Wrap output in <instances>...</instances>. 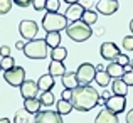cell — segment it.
Here are the masks:
<instances>
[{
    "label": "cell",
    "instance_id": "cell-1",
    "mask_svg": "<svg viewBox=\"0 0 133 123\" xmlns=\"http://www.w3.org/2000/svg\"><path fill=\"white\" fill-rule=\"evenodd\" d=\"M99 93L93 86H76L71 94V105L78 111H89L91 108L98 106Z\"/></svg>",
    "mask_w": 133,
    "mask_h": 123
},
{
    "label": "cell",
    "instance_id": "cell-2",
    "mask_svg": "<svg viewBox=\"0 0 133 123\" xmlns=\"http://www.w3.org/2000/svg\"><path fill=\"white\" fill-rule=\"evenodd\" d=\"M66 34L69 39H72L74 42H84L93 36V29L83 20H74V22L68 24L66 27Z\"/></svg>",
    "mask_w": 133,
    "mask_h": 123
},
{
    "label": "cell",
    "instance_id": "cell-3",
    "mask_svg": "<svg viewBox=\"0 0 133 123\" xmlns=\"http://www.w3.org/2000/svg\"><path fill=\"white\" fill-rule=\"evenodd\" d=\"M24 56L29 59H45L49 56V46L45 39H32L24 46Z\"/></svg>",
    "mask_w": 133,
    "mask_h": 123
},
{
    "label": "cell",
    "instance_id": "cell-4",
    "mask_svg": "<svg viewBox=\"0 0 133 123\" xmlns=\"http://www.w3.org/2000/svg\"><path fill=\"white\" fill-rule=\"evenodd\" d=\"M68 27V19L64 14L57 12H47L42 19V29L45 32H61Z\"/></svg>",
    "mask_w": 133,
    "mask_h": 123
},
{
    "label": "cell",
    "instance_id": "cell-5",
    "mask_svg": "<svg viewBox=\"0 0 133 123\" xmlns=\"http://www.w3.org/2000/svg\"><path fill=\"white\" fill-rule=\"evenodd\" d=\"M94 76H96V68L93 64H89V62H83L76 71V78H78L79 86L91 84V81H94Z\"/></svg>",
    "mask_w": 133,
    "mask_h": 123
},
{
    "label": "cell",
    "instance_id": "cell-6",
    "mask_svg": "<svg viewBox=\"0 0 133 123\" xmlns=\"http://www.w3.org/2000/svg\"><path fill=\"white\" fill-rule=\"evenodd\" d=\"M3 79L10 84V86H20L25 81V69L20 66H14V68L7 69L3 73Z\"/></svg>",
    "mask_w": 133,
    "mask_h": 123
},
{
    "label": "cell",
    "instance_id": "cell-7",
    "mask_svg": "<svg viewBox=\"0 0 133 123\" xmlns=\"http://www.w3.org/2000/svg\"><path fill=\"white\" fill-rule=\"evenodd\" d=\"M104 108L111 110L113 113L120 115L125 111L127 108V96H121V94H111L110 98L104 100Z\"/></svg>",
    "mask_w": 133,
    "mask_h": 123
},
{
    "label": "cell",
    "instance_id": "cell-8",
    "mask_svg": "<svg viewBox=\"0 0 133 123\" xmlns=\"http://www.w3.org/2000/svg\"><path fill=\"white\" fill-rule=\"evenodd\" d=\"M19 32L25 41H32V39H36L37 32H39V25L34 20H22L19 24Z\"/></svg>",
    "mask_w": 133,
    "mask_h": 123
},
{
    "label": "cell",
    "instance_id": "cell-9",
    "mask_svg": "<svg viewBox=\"0 0 133 123\" xmlns=\"http://www.w3.org/2000/svg\"><path fill=\"white\" fill-rule=\"evenodd\" d=\"M99 52H101V57L106 59V61H110V62L111 61H116L118 56L121 54L120 47H118L115 42H103L101 47H99Z\"/></svg>",
    "mask_w": 133,
    "mask_h": 123
},
{
    "label": "cell",
    "instance_id": "cell-10",
    "mask_svg": "<svg viewBox=\"0 0 133 123\" xmlns=\"http://www.w3.org/2000/svg\"><path fill=\"white\" fill-rule=\"evenodd\" d=\"M34 123H64L61 118V115L57 111H51V110H44L36 113Z\"/></svg>",
    "mask_w": 133,
    "mask_h": 123
},
{
    "label": "cell",
    "instance_id": "cell-11",
    "mask_svg": "<svg viewBox=\"0 0 133 123\" xmlns=\"http://www.w3.org/2000/svg\"><path fill=\"white\" fill-rule=\"evenodd\" d=\"M118 7H120L118 0H98L96 12L103 14V15H113V14L118 10Z\"/></svg>",
    "mask_w": 133,
    "mask_h": 123
},
{
    "label": "cell",
    "instance_id": "cell-12",
    "mask_svg": "<svg viewBox=\"0 0 133 123\" xmlns=\"http://www.w3.org/2000/svg\"><path fill=\"white\" fill-rule=\"evenodd\" d=\"M19 88H20V94L24 96V100L25 98H36L39 94V84H37V81H32V79H25Z\"/></svg>",
    "mask_w": 133,
    "mask_h": 123
},
{
    "label": "cell",
    "instance_id": "cell-13",
    "mask_svg": "<svg viewBox=\"0 0 133 123\" xmlns=\"http://www.w3.org/2000/svg\"><path fill=\"white\" fill-rule=\"evenodd\" d=\"M84 10H86V7L83 5L81 2L72 3V5H68V10L64 12V15H66V19H68L69 22H74V20H81Z\"/></svg>",
    "mask_w": 133,
    "mask_h": 123
},
{
    "label": "cell",
    "instance_id": "cell-14",
    "mask_svg": "<svg viewBox=\"0 0 133 123\" xmlns=\"http://www.w3.org/2000/svg\"><path fill=\"white\" fill-rule=\"evenodd\" d=\"M94 123H118V115L113 113L111 110H108V108H103L98 113Z\"/></svg>",
    "mask_w": 133,
    "mask_h": 123
},
{
    "label": "cell",
    "instance_id": "cell-15",
    "mask_svg": "<svg viewBox=\"0 0 133 123\" xmlns=\"http://www.w3.org/2000/svg\"><path fill=\"white\" fill-rule=\"evenodd\" d=\"M125 71H127V69H125L121 64H118L116 61H111L110 64L106 66V73L110 74V78H111V79H118V78H121Z\"/></svg>",
    "mask_w": 133,
    "mask_h": 123
},
{
    "label": "cell",
    "instance_id": "cell-16",
    "mask_svg": "<svg viewBox=\"0 0 133 123\" xmlns=\"http://www.w3.org/2000/svg\"><path fill=\"white\" fill-rule=\"evenodd\" d=\"M34 118L30 111H27L25 108L22 110H17L15 115H14V123H34Z\"/></svg>",
    "mask_w": 133,
    "mask_h": 123
},
{
    "label": "cell",
    "instance_id": "cell-17",
    "mask_svg": "<svg viewBox=\"0 0 133 123\" xmlns=\"http://www.w3.org/2000/svg\"><path fill=\"white\" fill-rule=\"evenodd\" d=\"M41 106H42V103H41V100L37 96L36 98H25V100H24V108H25L27 111H30L32 115L39 113Z\"/></svg>",
    "mask_w": 133,
    "mask_h": 123
},
{
    "label": "cell",
    "instance_id": "cell-18",
    "mask_svg": "<svg viewBox=\"0 0 133 123\" xmlns=\"http://www.w3.org/2000/svg\"><path fill=\"white\" fill-rule=\"evenodd\" d=\"M37 84H39V91H51L54 88V76L42 74L37 79Z\"/></svg>",
    "mask_w": 133,
    "mask_h": 123
},
{
    "label": "cell",
    "instance_id": "cell-19",
    "mask_svg": "<svg viewBox=\"0 0 133 123\" xmlns=\"http://www.w3.org/2000/svg\"><path fill=\"white\" fill-rule=\"evenodd\" d=\"M111 89H113V94H121V96H127L128 94V84L123 81L121 78L115 79L113 84H111Z\"/></svg>",
    "mask_w": 133,
    "mask_h": 123
},
{
    "label": "cell",
    "instance_id": "cell-20",
    "mask_svg": "<svg viewBox=\"0 0 133 123\" xmlns=\"http://www.w3.org/2000/svg\"><path fill=\"white\" fill-rule=\"evenodd\" d=\"M72 110H74V108H72V105H71L69 100L61 98L59 101H56V111H57L59 115H69Z\"/></svg>",
    "mask_w": 133,
    "mask_h": 123
},
{
    "label": "cell",
    "instance_id": "cell-21",
    "mask_svg": "<svg viewBox=\"0 0 133 123\" xmlns=\"http://www.w3.org/2000/svg\"><path fill=\"white\" fill-rule=\"evenodd\" d=\"M61 78H62V84H64V88H68V89H74L76 86H79L78 78H76V73H64Z\"/></svg>",
    "mask_w": 133,
    "mask_h": 123
},
{
    "label": "cell",
    "instance_id": "cell-22",
    "mask_svg": "<svg viewBox=\"0 0 133 123\" xmlns=\"http://www.w3.org/2000/svg\"><path fill=\"white\" fill-rule=\"evenodd\" d=\"M64 73H66V68L62 64V61H51V64H49V74L57 78V76H62Z\"/></svg>",
    "mask_w": 133,
    "mask_h": 123
},
{
    "label": "cell",
    "instance_id": "cell-23",
    "mask_svg": "<svg viewBox=\"0 0 133 123\" xmlns=\"http://www.w3.org/2000/svg\"><path fill=\"white\" fill-rule=\"evenodd\" d=\"M51 61H64L68 57V49L62 47V46H57V47L51 49Z\"/></svg>",
    "mask_w": 133,
    "mask_h": 123
},
{
    "label": "cell",
    "instance_id": "cell-24",
    "mask_svg": "<svg viewBox=\"0 0 133 123\" xmlns=\"http://www.w3.org/2000/svg\"><path fill=\"white\" fill-rule=\"evenodd\" d=\"M94 81L99 84L101 88H108V84L111 83V78L110 74L106 73V69L104 71H96V76H94Z\"/></svg>",
    "mask_w": 133,
    "mask_h": 123
},
{
    "label": "cell",
    "instance_id": "cell-25",
    "mask_svg": "<svg viewBox=\"0 0 133 123\" xmlns=\"http://www.w3.org/2000/svg\"><path fill=\"white\" fill-rule=\"evenodd\" d=\"M44 39H45V42H47V46L51 49L61 46V34L59 32H47V36H45Z\"/></svg>",
    "mask_w": 133,
    "mask_h": 123
},
{
    "label": "cell",
    "instance_id": "cell-26",
    "mask_svg": "<svg viewBox=\"0 0 133 123\" xmlns=\"http://www.w3.org/2000/svg\"><path fill=\"white\" fill-rule=\"evenodd\" d=\"M39 100H41V103H42V106H52L56 98H54V93H52V91H41Z\"/></svg>",
    "mask_w": 133,
    "mask_h": 123
},
{
    "label": "cell",
    "instance_id": "cell-27",
    "mask_svg": "<svg viewBox=\"0 0 133 123\" xmlns=\"http://www.w3.org/2000/svg\"><path fill=\"white\" fill-rule=\"evenodd\" d=\"M81 20H83V22H86L88 25H93V24H96V20H98V12L86 9L84 14H83V17H81Z\"/></svg>",
    "mask_w": 133,
    "mask_h": 123
},
{
    "label": "cell",
    "instance_id": "cell-28",
    "mask_svg": "<svg viewBox=\"0 0 133 123\" xmlns=\"http://www.w3.org/2000/svg\"><path fill=\"white\" fill-rule=\"evenodd\" d=\"M14 66H15V61H14L12 56H3L2 61H0V68H2L3 71H7V69L14 68Z\"/></svg>",
    "mask_w": 133,
    "mask_h": 123
},
{
    "label": "cell",
    "instance_id": "cell-29",
    "mask_svg": "<svg viewBox=\"0 0 133 123\" xmlns=\"http://www.w3.org/2000/svg\"><path fill=\"white\" fill-rule=\"evenodd\" d=\"M59 7H61L59 0H47L45 2V12H57Z\"/></svg>",
    "mask_w": 133,
    "mask_h": 123
},
{
    "label": "cell",
    "instance_id": "cell-30",
    "mask_svg": "<svg viewBox=\"0 0 133 123\" xmlns=\"http://www.w3.org/2000/svg\"><path fill=\"white\" fill-rule=\"evenodd\" d=\"M12 9V0H0V15H5Z\"/></svg>",
    "mask_w": 133,
    "mask_h": 123
},
{
    "label": "cell",
    "instance_id": "cell-31",
    "mask_svg": "<svg viewBox=\"0 0 133 123\" xmlns=\"http://www.w3.org/2000/svg\"><path fill=\"white\" fill-rule=\"evenodd\" d=\"M121 47H123L125 51H133V34H131V36L123 37V41H121Z\"/></svg>",
    "mask_w": 133,
    "mask_h": 123
},
{
    "label": "cell",
    "instance_id": "cell-32",
    "mask_svg": "<svg viewBox=\"0 0 133 123\" xmlns=\"http://www.w3.org/2000/svg\"><path fill=\"white\" fill-rule=\"evenodd\" d=\"M121 79H123V81L127 83L128 86H133V69H128V71H125L123 76H121Z\"/></svg>",
    "mask_w": 133,
    "mask_h": 123
},
{
    "label": "cell",
    "instance_id": "cell-33",
    "mask_svg": "<svg viewBox=\"0 0 133 123\" xmlns=\"http://www.w3.org/2000/svg\"><path fill=\"white\" fill-rule=\"evenodd\" d=\"M116 62H118V64H121L123 68H127V66L130 64V57H128L127 54H120V56H118V59H116Z\"/></svg>",
    "mask_w": 133,
    "mask_h": 123
},
{
    "label": "cell",
    "instance_id": "cell-34",
    "mask_svg": "<svg viewBox=\"0 0 133 123\" xmlns=\"http://www.w3.org/2000/svg\"><path fill=\"white\" fill-rule=\"evenodd\" d=\"M45 2L47 0H32V7L36 10H45Z\"/></svg>",
    "mask_w": 133,
    "mask_h": 123
},
{
    "label": "cell",
    "instance_id": "cell-35",
    "mask_svg": "<svg viewBox=\"0 0 133 123\" xmlns=\"http://www.w3.org/2000/svg\"><path fill=\"white\" fill-rule=\"evenodd\" d=\"M15 5H19V7H27V5H30L32 3V0H12Z\"/></svg>",
    "mask_w": 133,
    "mask_h": 123
},
{
    "label": "cell",
    "instance_id": "cell-36",
    "mask_svg": "<svg viewBox=\"0 0 133 123\" xmlns=\"http://www.w3.org/2000/svg\"><path fill=\"white\" fill-rule=\"evenodd\" d=\"M62 98H64V100H69L71 101V94H72V89H68V88H64V91H62Z\"/></svg>",
    "mask_w": 133,
    "mask_h": 123
},
{
    "label": "cell",
    "instance_id": "cell-37",
    "mask_svg": "<svg viewBox=\"0 0 133 123\" xmlns=\"http://www.w3.org/2000/svg\"><path fill=\"white\" fill-rule=\"evenodd\" d=\"M0 54H2V57L3 56H10V47L9 46H2L0 47Z\"/></svg>",
    "mask_w": 133,
    "mask_h": 123
},
{
    "label": "cell",
    "instance_id": "cell-38",
    "mask_svg": "<svg viewBox=\"0 0 133 123\" xmlns=\"http://www.w3.org/2000/svg\"><path fill=\"white\" fill-rule=\"evenodd\" d=\"M127 123H133V110H130L127 113Z\"/></svg>",
    "mask_w": 133,
    "mask_h": 123
},
{
    "label": "cell",
    "instance_id": "cell-39",
    "mask_svg": "<svg viewBox=\"0 0 133 123\" xmlns=\"http://www.w3.org/2000/svg\"><path fill=\"white\" fill-rule=\"evenodd\" d=\"M24 46H25V42L19 41V42H17V44H15V47H17V49H20V51H22V49H24Z\"/></svg>",
    "mask_w": 133,
    "mask_h": 123
},
{
    "label": "cell",
    "instance_id": "cell-40",
    "mask_svg": "<svg viewBox=\"0 0 133 123\" xmlns=\"http://www.w3.org/2000/svg\"><path fill=\"white\" fill-rule=\"evenodd\" d=\"M99 96H101V98H104V100H106V98H110V96H111V94H110V91H108V89H106V91H104V93H101V94H99Z\"/></svg>",
    "mask_w": 133,
    "mask_h": 123
},
{
    "label": "cell",
    "instance_id": "cell-41",
    "mask_svg": "<svg viewBox=\"0 0 133 123\" xmlns=\"http://www.w3.org/2000/svg\"><path fill=\"white\" fill-rule=\"evenodd\" d=\"M64 2L68 3V5H72V3H79L81 0H64Z\"/></svg>",
    "mask_w": 133,
    "mask_h": 123
},
{
    "label": "cell",
    "instance_id": "cell-42",
    "mask_svg": "<svg viewBox=\"0 0 133 123\" xmlns=\"http://www.w3.org/2000/svg\"><path fill=\"white\" fill-rule=\"evenodd\" d=\"M96 71H104V66L103 64H98L96 66Z\"/></svg>",
    "mask_w": 133,
    "mask_h": 123
},
{
    "label": "cell",
    "instance_id": "cell-43",
    "mask_svg": "<svg viewBox=\"0 0 133 123\" xmlns=\"http://www.w3.org/2000/svg\"><path fill=\"white\" fill-rule=\"evenodd\" d=\"M0 123H12L9 118H0Z\"/></svg>",
    "mask_w": 133,
    "mask_h": 123
},
{
    "label": "cell",
    "instance_id": "cell-44",
    "mask_svg": "<svg viewBox=\"0 0 133 123\" xmlns=\"http://www.w3.org/2000/svg\"><path fill=\"white\" fill-rule=\"evenodd\" d=\"M103 32H104L103 29H96V34H98V36H101V34H103Z\"/></svg>",
    "mask_w": 133,
    "mask_h": 123
},
{
    "label": "cell",
    "instance_id": "cell-45",
    "mask_svg": "<svg viewBox=\"0 0 133 123\" xmlns=\"http://www.w3.org/2000/svg\"><path fill=\"white\" fill-rule=\"evenodd\" d=\"M127 68H130V69H133V59H130V64H128Z\"/></svg>",
    "mask_w": 133,
    "mask_h": 123
},
{
    "label": "cell",
    "instance_id": "cell-46",
    "mask_svg": "<svg viewBox=\"0 0 133 123\" xmlns=\"http://www.w3.org/2000/svg\"><path fill=\"white\" fill-rule=\"evenodd\" d=\"M130 30H131V34H133V19L130 20Z\"/></svg>",
    "mask_w": 133,
    "mask_h": 123
},
{
    "label": "cell",
    "instance_id": "cell-47",
    "mask_svg": "<svg viewBox=\"0 0 133 123\" xmlns=\"http://www.w3.org/2000/svg\"><path fill=\"white\" fill-rule=\"evenodd\" d=\"M0 69H2V68H0Z\"/></svg>",
    "mask_w": 133,
    "mask_h": 123
}]
</instances>
